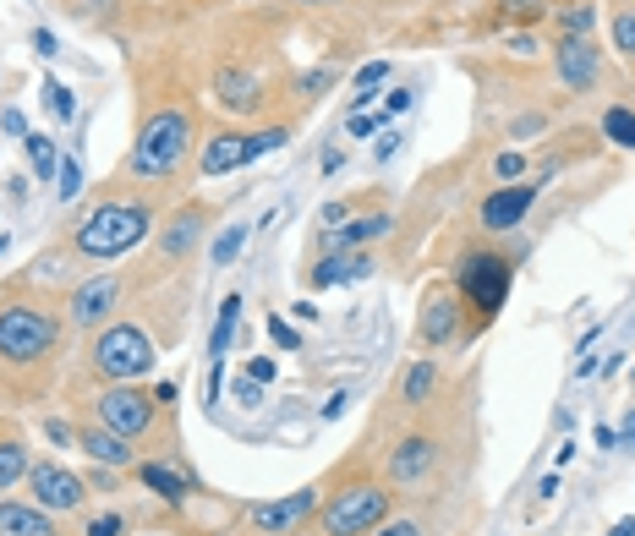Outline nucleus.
Segmentation results:
<instances>
[{
    "label": "nucleus",
    "mask_w": 635,
    "mask_h": 536,
    "mask_svg": "<svg viewBox=\"0 0 635 536\" xmlns=\"http://www.w3.org/2000/svg\"><path fill=\"white\" fill-rule=\"evenodd\" d=\"M187 148H192V121L181 110H159V115H148V121H143L126 170L143 176V181H165V176H176V170H181Z\"/></svg>",
    "instance_id": "obj_1"
},
{
    "label": "nucleus",
    "mask_w": 635,
    "mask_h": 536,
    "mask_svg": "<svg viewBox=\"0 0 635 536\" xmlns=\"http://www.w3.org/2000/svg\"><path fill=\"white\" fill-rule=\"evenodd\" d=\"M154 230V214L143 203H99L94 214L77 225V252L83 258H121Z\"/></svg>",
    "instance_id": "obj_2"
},
{
    "label": "nucleus",
    "mask_w": 635,
    "mask_h": 536,
    "mask_svg": "<svg viewBox=\"0 0 635 536\" xmlns=\"http://www.w3.org/2000/svg\"><path fill=\"white\" fill-rule=\"evenodd\" d=\"M384 520H389V487L351 482L323 509V536H367L373 526H384Z\"/></svg>",
    "instance_id": "obj_3"
},
{
    "label": "nucleus",
    "mask_w": 635,
    "mask_h": 536,
    "mask_svg": "<svg viewBox=\"0 0 635 536\" xmlns=\"http://www.w3.org/2000/svg\"><path fill=\"white\" fill-rule=\"evenodd\" d=\"M94 367H99V378H110V383H137L143 372H154V340H148L137 323H115V329L99 334Z\"/></svg>",
    "instance_id": "obj_4"
},
{
    "label": "nucleus",
    "mask_w": 635,
    "mask_h": 536,
    "mask_svg": "<svg viewBox=\"0 0 635 536\" xmlns=\"http://www.w3.org/2000/svg\"><path fill=\"white\" fill-rule=\"evenodd\" d=\"M61 345V323L39 307H0V356L6 361H39Z\"/></svg>",
    "instance_id": "obj_5"
},
{
    "label": "nucleus",
    "mask_w": 635,
    "mask_h": 536,
    "mask_svg": "<svg viewBox=\"0 0 635 536\" xmlns=\"http://www.w3.org/2000/svg\"><path fill=\"white\" fill-rule=\"evenodd\" d=\"M455 285L477 307V318H499L504 296H510V263L493 258V252H466L455 268Z\"/></svg>",
    "instance_id": "obj_6"
},
{
    "label": "nucleus",
    "mask_w": 635,
    "mask_h": 536,
    "mask_svg": "<svg viewBox=\"0 0 635 536\" xmlns=\"http://www.w3.org/2000/svg\"><path fill=\"white\" fill-rule=\"evenodd\" d=\"M154 416H159V400L143 394L137 383H110V389L99 394V427H110V433H121V438H143L148 427H154Z\"/></svg>",
    "instance_id": "obj_7"
},
{
    "label": "nucleus",
    "mask_w": 635,
    "mask_h": 536,
    "mask_svg": "<svg viewBox=\"0 0 635 536\" xmlns=\"http://www.w3.org/2000/svg\"><path fill=\"white\" fill-rule=\"evenodd\" d=\"M291 132L285 126H269V132H225L203 148V176H225V170H241L252 159H263L269 148H285Z\"/></svg>",
    "instance_id": "obj_8"
},
{
    "label": "nucleus",
    "mask_w": 635,
    "mask_h": 536,
    "mask_svg": "<svg viewBox=\"0 0 635 536\" xmlns=\"http://www.w3.org/2000/svg\"><path fill=\"white\" fill-rule=\"evenodd\" d=\"M28 493H33V504L50 509V515H72V509H83L88 482L77 471H66V465H55V460H39L28 471Z\"/></svg>",
    "instance_id": "obj_9"
},
{
    "label": "nucleus",
    "mask_w": 635,
    "mask_h": 536,
    "mask_svg": "<svg viewBox=\"0 0 635 536\" xmlns=\"http://www.w3.org/2000/svg\"><path fill=\"white\" fill-rule=\"evenodd\" d=\"M318 509V487H302V493H291V498H274V504H252V531H263V536H291V531H302L307 526V515Z\"/></svg>",
    "instance_id": "obj_10"
},
{
    "label": "nucleus",
    "mask_w": 635,
    "mask_h": 536,
    "mask_svg": "<svg viewBox=\"0 0 635 536\" xmlns=\"http://www.w3.org/2000/svg\"><path fill=\"white\" fill-rule=\"evenodd\" d=\"M433 465H438V444L427 433H411V438H400L395 449H389V482L395 487H422L427 476H433Z\"/></svg>",
    "instance_id": "obj_11"
},
{
    "label": "nucleus",
    "mask_w": 635,
    "mask_h": 536,
    "mask_svg": "<svg viewBox=\"0 0 635 536\" xmlns=\"http://www.w3.org/2000/svg\"><path fill=\"white\" fill-rule=\"evenodd\" d=\"M115 301H121V279L115 274H94V279H83V285L72 290V323L77 329H99V323L115 312Z\"/></svg>",
    "instance_id": "obj_12"
},
{
    "label": "nucleus",
    "mask_w": 635,
    "mask_h": 536,
    "mask_svg": "<svg viewBox=\"0 0 635 536\" xmlns=\"http://www.w3.org/2000/svg\"><path fill=\"white\" fill-rule=\"evenodd\" d=\"M542 181H526V186H499V192L482 203V230H515L521 219L531 214V203H537Z\"/></svg>",
    "instance_id": "obj_13"
},
{
    "label": "nucleus",
    "mask_w": 635,
    "mask_h": 536,
    "mask_svg": "<svg viewBox=\"0 0 635 536\" xmlns=\"http://www.w3.org/2000/svg\"><path fill=\"white\" fill-rule=\"evenodd\" d=\"M553 66H559V83L564 88H592L603 77V55H597L592 39H564L553 50Z\"/></svg>",
    "instance_id": "obj_14"
},
{
    "label": "nucleus",
    "mask_w": 635,
    "mask_h": 536,
    "mask_svg": "<svg viewBox=\"0 0 635 536\" xmlns=\"http://www.w3.org/2000/svg\"><path fill=\"white\" fill-rule=\"evenodd\" d=\"M422 340L427 345H455L460 340V301L449 296V290H433V296L422 301Z\"/></svg>",
    "instance_id": "obj_15"
},
{
    "label": "nucleus",
    "mask_w": 635,
    "mask_h": 536,
    "mask_svg": "<svg viewBox=\"0 0 635 536\" xmlns=\"http://www.w3.org/2000/svg\"><path fill=\"white\" fill-rule=\"evenodd\" d=\"M373 274V258H367L362 247H345V252H329V258L313 263V290H329V285H356V279Z\"/></svg>",
    "instance_id": "obj_16"
},
{
    "label": "nucleus",
    "mask_w": 635,
    "mask_h": 536,
    "mask_svg": "<svg viewBox=\"0 0 635 536\" xmlns=\"http://www.w3.org/2000/svg\"><path fill=\"white\" fill-rule=\"evenodd\" d=\"M77 449H88V460H94V465H110V471H126V465H137L132 444H126L121 433H110V427H88V433H77Z\"/></svg>",
    "instance_id": "obj_17"
},
{
    "label": "nucleus",
    "mask_w": 635,
    "mask_h": 536,
    "mask_svg": "<svg viewBox=\"0 0 635 536\" xmlns=\"http://www.w3.org/2000/svg\"><path fill=\"white\" fill-rule=\"evenodd\" d=\"M0 536H55V515L39 504H11V498H0Z\"/></svg>",
    "instance_id": "obj_18"
},
{
    "label": "nucleus",
    "mask_w": 635,
    "mask_h": 536,
    "mask_svg": "<svg viewBox=\"0 0 635 536\" xmlns=\"http://www.w3.org/2000/svg\"><path fill=\"white\" fill-rule=\"evenodd\" d=\"M389 230H395V219H389V214H367V219H351V225L329 230V252H345V247H367V241L389 236Z\"/></svg>",
    "instance_id": "obj_19"
},
{
    "label": "nucleus",
    "mask_w": 635,
    "mask_h": 536,
    "mask_svg": "<svg viewBox=\"0 0 635 536\" xmlns=\"http://www.w3.org/2000/svg\"><path fill=\"white\" fill-rule=\"evenodd\" d=\"M219 104H225V110H252V104L263 99L258 93V77H247V72H219Z\"/></svg>",
    "instance_id": "obj_20"
},
{
    "label": "nucleus",
    "mask_w": 635,
    "mask_h": 536,
    "mask_svg": "<svg viewBox=\"0 0 635 536\" xmlns=\"http://www.w3.org/2000/svg\"><path fill=\"white\" fill-rule=\"evenodd\" d=\"M137 471H143V487H154V493L165 498V504H187V493H192L187 476H176L170 465H154V460H143Z\"/></svg>",
    "instance_id": "obj_21"
},
{
    "label": "nucleus",
    "mask_w": 635,
    "mask_h": 536,
    "mask_svg": "<svg viewBox=\"0 0 635 536\" xmlns=\"http://www.w3.org/2000/svg\"><path fill=\"white\" fill-rule=\"evenodd\" d=\"M28 471H33L28 449H22L17 438H6V444H0V498H6L17 482H28Z\"/></svg>",
    "instance_id": "obj_22"
},
{
    "label": "nucleus",
    "mask_w": 635,
    "mask_h": 536,
    "mask_svg": "<svg viewBox=\"0 0 635 536\" xmlns=\"http://www.w3.org/2000/svg\"><path fill=\"white\" fill-rule=\"evenodd\" d=\"M438 389V367L433 361H411L406 367V383H400V394H406V405H427Z\"/></svg>",
    "instance_id": "obj_23"
},
{
    "label": "nucleus",
    "mask_w": 635,
    "mask_h": 536,
    "mask_svg": "<svg viewBox=\"0 0 635 536\" xmlns=\"http://www.w3.org/2000/svg\"><path fill=\"white\" fill-rule=\"evenodd\" d=\"M236 323H241V296H225V301H219L214 340H209V361H225V351H230V334H236Z\"/></svg>",
    "instance_id": "obj_24"
},
{
    "label": "nucleus",
    "mask_w": 635,
    "mask_h": 536,
    "mask_svg": "<svg viewBox=\"0 0 635 536\" xmlns=\"http://www.w3.org/2000/svg\"><path fill=\"white\" fill-rule=\"evenodd\" d=\"M22 143H28V159H33V170H39V181H55V170H61V154H55V137L28 132Z\"/></svg>",
    "instance_id": "obj_25"
},
{
    "label": "nucleus",
    "mask_w": 635,
    "mask_h": 536,
    "mask_svg": "<svg viewBox=\"0 0 635 536\" xmlns=\"http://www.w3.org/2000/svg\"><path fill=\"white\" fill-rule=\"evenodd\" d=\"M603 137H608V143H619V148H630V154H635V110H625V104H614V110L603 115Z\"/></svg>",
    "instance_id": "obj_26"
},
{
    "label": "nucleus",
    "mask_w": 635,
    "mask_h": 536,
    "mask_svg": "<svg viewBox=\"0 0 635 536\" xmlns=\"http://www.w3.org/2000/svg\"><path fill=\"white\" fill-rule=\"evenodd\" d=\"M83 165H77V154H66L61 159V170H55V203H77L83 197Z\"/></svg>",
    "instance_id": "obj_27"
},
{
    "label": "nucleus",
    "mask_w": 635,
    "mask_h": 536,
    "mask_svg": "<svg viewBox=\"0 0 635 536\" xmlns=\"http://www.w3.org/2000/svg\"><path fill=\"white\" fill-rule=\"evenodd\" d=\"M198 230H203V214H181L176 225L165 230V252H170V258H181V252L198 241Z\"/></svg>",
    "instance_id": "obj_28"
},
{
    "label": "nucleus",
    "mask_w": 635,
    "mask_h": 536,
    "mask_svg": "<svg viewBox=\"0 0 635 536\" xmlns=\"http://www.w3.org/2000/svg\"><path fill=\"white\" fill-rule=\"evenodd\" d=\"M44 110H50L55 115V121H72V115H77V99H72V88H66V83H55V77H50V83H44Z\"/></svg>",
    "instance_id": "obj_29"
},
{
    "label": "nucleus",
    "mask_w": 635,
    "mask_h": 536,
    "mask_svg": "<svg viewBox=\"0 0 635 536\" xmlns=\"http://www.w3.org/2000/svg\"><path fill=\"white\" fill-rule=\"evenodd\" d=\"M608 33H614V50L635 61V11H630V6L614 11V28H608Z\"/></svg>",
    "instance_id": "obj_30"
},
{
    "label": "nucleus",
    "mask_w": 635,
    "mask_h": 536,
    "mask_svg": "<svg viewBox=\"0 0 635 536\" xmlns=\"http://www.w3.org/2000/svg\"><path fill=\"white\" fill-rule=\"evenodd\" d=\"M241 247H247V230H241V225H230L225 236L214 241V268H225V263H230V258H236V252H241Z\"/></svg>",
    "instance_id": "obj_31"
},
{
    "label": "nucleus",
    "mask_w": 635,
    "mask_h": 536,
    "mask_svg": "<svg viewBox=\"0 0 635 536\" xmlns=\"http://www.w3.org/2000/svg\"><path fill=\"white\" fill-rule=\"evenodd\" d=\"M559 22H564V39H586V28L597 22V11H592V6H570Z\"/></svg>",
    "instance_id": "obj_32"
},
{
    "label": "nucleus",
    "mask_w": 635,
    "mask_h": 536,
    "mask_svg": "<svg viewBox=\"0 0 635 536\" xmlns=\"http://www.w3.org/2000/svg\"><path fill=\"white\" fill-rule=\"evenodd\" d=\"M504 17H521V22H542V11H548V0H499Z\"/></svg>",
    "instance_id": "obj_33"
},
{
    "label": "nucleus",
    "mask_w": 635,
    "mask_h": 536,
    "mask_svg": "<svg viewBox=\"0 0 635 536\" xmlns=\"http://www.w3.org/2000/svg\"><path fill=\"white\" fill-rule=\"evenodd\" d=\"M121 531H126L121 515H94V520L83 526V536H121Z\"/></svg>",
    "instance_id": "obj_34"
},
{
    "label": "nucleus",
    "mask_w": 635,
    "mask_h": 536,
    "mask_svg": "<svg viewBox=\"0 0 635 536\" xmlns=\"http://www.w3.org/2000/svg\"><path fill=\"white\" fill-rule=\"evenodd\" d=\"M269 340H274V345H285V351H296V345H302V334H296L285 318H269Z\"/></svg>",
    "instance_id": "obj_35"
},
{
    "label": "nucleus",
    "mask_w": 635,
    "mask_h": 536,
    "mask_svg": "<svg viewBox=\"0 0 635 536\" xmlns=\"http://www.w3.org/2000/svg\"><path fill=\"white\" fill-rule=\"evenodd\" d=\"M373 115H367V110H351V115H345V132H351L356 137V143H362V137H373Z\"/></svg>",
    "instance_id": "obj_36"
},
{
    "label": "nucleus",
    "mask_w": 635,
    "mask_h": 536,
    "mask_svg": "<svg viewBox=\"0 0 635 536\" xmlns=\"http://www.w3.org/2000/svg\"><path fill=\"white\" fill-rule=\"evenodd\" d=\"M521 170H526L521 154H499V159H493V176H499V181H515Z\"/></svg>",
    "instance_id": "obj_37"
},
{
    "label": "nucleus",
    "mask_w": 635,
    "mask_h": 536,
    "mask_svg": "<svg viewBox=\"0 0 635 536\" xmlns=\"http://www.w3.org/2000/svg\"><path fill=\"white\" fill-rule=\"evenodd\" d=\"M389 77V66L384 61H373V66H362V72H356V88H378Z\"/></svg>",
    "instance_id": "obj_38"
},
{
    "label": "nucleus",
    "mask_w": 635,
    "mask_h": 536,
    "mask_svg": "<svg viewBox=\"0 0 635 536\" xmlns=\"http://www.w3.org/2000/svg\"><path fill=\"white\" fill-rule=\"evenodd\" d=\"M83 482H88V487H99V493H115V471H110V465H94V471H88Z\"/></svg>",
    "instance_id": "obj_39"
},
{
    "label": "nucleus",
    "mask_w": 635,
    "mask_h": 536,
    "mask_svg": "<svg viewBox=\"0 0 635 536\" xmlns=\"http://www.w3.org/2000/svg\"><path fill=\"white\" fill-rule=\"evenodd\" d=\"M406 104H411V93H406V88L384 93V121H395V115H400V110H406Z\"/></svg>",
    "instance_id": "obj_40"
},
{
    "label": "nucleus",
    "mask_w": 635,
    "mask_h": 536,
    "mask_svg": "<svg viewBox=\"0 0 635 536\" xmlns=\"http://www.w3.org/2000/svg\"><path fill=\"white\" fill-rule=\"evenodd\" d=\"M236 400H241V405H263V383L241 378V383H236Z\"/></svg>",
    "instance_id": "obj_41"
},
{
    "label": "nucleus",
    "mask_w": 635,
    "mask_h": 536,
    "mask_svg": "<svg viewBox=\"0 0 635 536\" xmlns=\"http://www.w3.org/2000/svg\"><path fill=\"white\" fill-rule=\"evenodd\" d=\"M329 83H334V72H329V66H323V72L302 77V93H307V99H318V88H329Z\"/></svg>",
    "instance_id": "obj_42"
},
{
    "label": "nucleus",
    "mask_w": 635,
    "mask_h": 536,
    "mask_svg": "<svg viewBox=\"0 0 635 536\" xmlns=\"http://www.w3.org/2000/svg\"><path fill=\"white\" fill-rule=\"evenodd\" d=\"M345 219H351V203H329V208H323V225H329V230H340Z\"/></svg>",
    "instance_id": "obj_43"
},
{
    "label": "nucleus",
    "mask_w": 635,
    "mask_h": 536,
    "mask_svg": "<svg viewBox=\"0 0 635 536\" xmlns=\"http://www.w3.org/2000/svg\"><path fill=\"white\" fill-rule=\"evenodd\" d=\"M0 126H6V137H28V121H22V110H6V115H0Z\"/></svg>",
    "instance_id": "obj_44"
},
{
    "label": "nucleus",
    "mask_w": 635,
    "mask_h": 536,
    "mask_svg": "<svg viewBox=\"0 0 635 536\" xmlns=\"http://www.w3.org/2000/svg\"><path fill=\"white\" fill-rule=\"evenodd\" d=\"M247 378H252V383H274V361H269V356H258V361L247 367Z\"/></svg>",
    "instance_id": "obj_45"
},
{
    "label": "nucleus",
    "mask_w": 635,
    "mask_h": 536,
    "mask_svg": "<svg viewBox=\"0 0 635 536\" xmlns=\"http://www.w3.org/2000/svg\"><path fill=\"white\" fill-rule=\"evenodd\" d=\"M33 50H39V55H55L61 44H55V33H50V28H39V33H33Z\"/></svg>",
    "instance_id": "obj_46"
},
{
    "label": "nucleus",
    "mask_w": 635,
    "mask_h": 536,
    "mask_svg": "<svg viewBox=\"0 0 635 536\" xmlns=\"http://www.w3.org/2000/svg\"><path fill=\"white\" fill-rule=\"evenodd\" d=\"M395 148H400V132H384V137H378V148H373V154H378V159H395Z\"/></svg>",
    "instance_id": "obj_47"
},
{
    "label": "nucleus",
    "mask_w": 635,
    "mask_h": 536,
    "mask_svg": "<svg viewBox=\"0 0 635 536\" xmlns=\"http://www.w3.org/2000/svg\"><path fill=\"white\" fill-rule=\"evenodd\" d=\"M510 132H515V137H531V132H542V115H521V121H515Z\"/></svg>",
    "instance_id": "obj_48"
},
{
    "label": "nucleus",
    "mask_w": 635,
    "mask_h": 536,
    "mask_svg": "<svg viewBox=\"0 0 635 536\" xmlns=\"http://www.w3.org/2000/svg\"><path fill=\"white\" fill-rule=\"evenodd\" d=\"M345 400H351V394H334V400L323 405V422H340V416H345Z\"/></svg>",
    "instance_id": "obj_49"
},
{
    "label": "nucleus",
    "mask_w": 635,
    "mask_h": 536,
    "mask_svg": "<svg viewBox=\"0 0 635 536\" xmlns=\"http://www.w3.org/2000/svg\"><path fill=\"white\" fill-rule=\"evenodd\" d=\"M378 536H417V526H411V520H384V531Z\"/></svg>",
    "instance_id": "obj_50"
},
{
    "label": "nucleus",
    "mask_w": 635,
    "mask_h": 536,
    "mask_svg": "<svg viewBox=\"0 0 635 536\" xmlns=\"http://www.w3.org/2000/svg\"><path fill=\"white\" fill-rule=\"evenodd\" d=\"M44 433H50L55 444H72V438H77V433H72V427H66V422H44Z\"/></svg>",
    "instance_id": "obj_51"
},
{
    "label": "nucleus",
    "mask_w": 635,
    "mask_h": 536,
    "mask_svg": "<svg viewBox=\"0 0 635 536\" xmlns=\"http://www.w3.org/2000/svg\"><path fill=\"white\" fill-rule=\"evenodd\" d=\"M291 318H296V323H318V307H313V301H296Z\"/></svg>",
    "instance_id": "obj_52"
},
{
    "label": "nucleus",
    "mask_w": 635,
    "mask_h": 536,
    "mask_svg": "<svg viewBox=\"0 0 635 536\" xmlns=\"http://www.w3.org/2000/svg\"><path fill=\"white\" fill-rule=\"evenodd\" d=\"M510 50H515V55H537V39H531V33H515Z\"/></svg>",
    "instance_id": "obj_53"
},
{
    "label": "nucleus",
    "mask_w": 635,
    "mask_h": 536,
    "mask_svg": "<svg viewBox=\"0 0 635 536\" xmlns=\"http://www.w3.org/2000/svg\"><path fill=\"white\" fill-rule=\"evenodd\" d=\"M608 536H635V520H619V526L608 531Z\"/></svg>",
    "instance_id": "obj_54"
},
{
    "label": "nucleus",
    "mask_w": 635,
    "mask_h": 536,
    "mask_svg": "<svg viewBox=\"0 0 635 536\" xmlns=\"http://www.w3.org/2000/svg\"><path fill=\"white\" fill-rule=\"evenodd\" d=\"M625 438H630V444H635V416H630V422H625Z\"/></svg>",
    "instance_id": "obj_55"
},
{
    "label": "nucleus",
    "mask_w": 635,
    "mask_h": 536,
    "mask_svg": "<svg viewBox=\"0 0 635 536\" xmlns=\"http://www.w3.org/2000/svg\"><path fill=\"white\" fill-rule=\"evenodd\" d=\"M0 252H6V236H0Z\"/></svg>",
    "instance_id": "obj_56"
},
{
    "label": "nucleus",
    "mask_w": 635,
    "mask_h": 536,
    "mask_svg": "<svg viewBox=\"0 0 635 536\" xmlns=\"http://www.w3.org/2000/svg\"><path fill=\"white\" fill-rule=\"evenodd\" d=\"M302 6H318V0H302Z\"/></svg>",
    "instance_id": "obj_57"
}]
</instances>
